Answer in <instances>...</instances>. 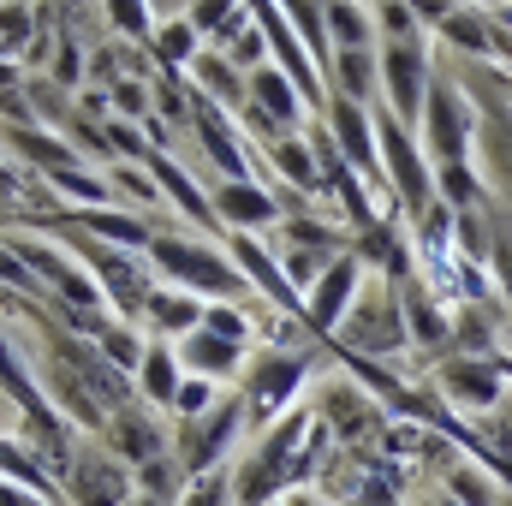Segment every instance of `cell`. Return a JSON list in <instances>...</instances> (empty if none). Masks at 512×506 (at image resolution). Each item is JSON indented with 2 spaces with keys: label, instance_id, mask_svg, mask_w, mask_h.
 <instances>
[{
  "label": "cell",
  "instance_id": "1",
  "mask_svg": "<svg viewBox=\"0 0 512 506\" xmlns=\"http://www.w3.org/2000/svg\"><path fill=\"white\" fill-rule=\"evenodd\" d=\"M322 447H328V423L292 405L274 429H262V441L245 453V465L233 471L239 506H274L280 495H292V489L316 471Z\"/></svg>",
  "mask_w": 512,
  "mask_h": 506
},
{
  "label": "cell",
  "instance_id": "2",
  "mask_svg": "<svg viewBox=\"0 0 512 506\" xmlns=\"http://www.w3.org/2000/svg\"><path fill=\"white\" fill-rule=\"evenodd\" d=\"M149 268L167 280V286H179V292H191V298H203V304H251V280L239 274V262L227 251H209V239H191V233H155L149 239Z\"/></svg>",
  "mask_w": 512,
  "mask_h": 506
},
{
  "label": "cell",
  "instance_id": "3",
  "mask_svg": "<svg viewBox=\"0 0 512 506\" xmlns=\"http://www.w3.org/2000/svg\"><path fill=\"white\" fill-rule=\"evenodd\" d=\"M370 120H376V155H382V191L393 197V215H405V221H423L441 197H435V167H429V155H423V143H417V131L399 126L393 114H387L382 102L370 108Z\"/></svg>",
  "mask_w": 512,
  "mask_h": 506
},
{
  "label": "cell",
  "instance_id": "4",
  "mask_svg": "<svg viewBox=\"0 0 512 506\" xmlns=\"http://www.w3.org/2000/svg\"><path fill=\"white\" fill-rule=\"evenodd\" d=\"M417 143L429 155V167H465L477 149V102L459 90V78L435 72L423 114H417Z\"/></svg>",
  "mask_w": 512,
  "mask_h": 506
},
{
  "label": "cell",
  "instance_id": "5",
  "mask_svg": "<svg viewBox=\"0 0 512 506\" xmlns=\"http://www.w3.org/2000/svg\"><path fill=\"white\" fill-rule=\"evenodd\" d=\"M310 381V358L304 352H286V346H262L245 381H239V399H245V423L251 429H274L292 405H298V387Z\"/></svg>",
  "mask_w": 512,
  "mask_h": 506
},
{
  "label": "cell",
  "instance_id": "6",
  "mask_svg": "<svg viewBox=\"0 0 512 506\" xmlns=\"http://www.w3.org/2000/svg\"><path fill=\"white\" fill-rule=\"evenodd\" d=\"M245 429H251V423H245V399H239V393H221L203 417H191V423L173 429V459H179V471H185V477L221 471L227 447H233Z\"/></svg>",
  "mask_w": 512,
  "mask_h": 506
},
{
  "label": "cell",
  "instance_id": "7",
  "mask_svg": "<svg viewBox=\"0 0 512 506\" xmlns=\"http://www.w3.org/2000/svg\"><path fill=\"white\" fill-rule=\"evenodd\" d=\"M346 334H340V346L352 352V358H387V352H399L405 346V316H399V280H364V292H358V304H352V316L340 322Z\"/></svg>",
  "mask_w": 512,
  "mask_h": 506
},
{
  "label": "cell",
  "instance_id": "8",
  "mask_svg": "<svg viewBox=\"0 0 512 506\" xmlns=\"http://www.w3.org/2000/svg\"><path fill=\"white\" fill-rule=\"evenodd\" d=\"M376 66H382V108L399 126H417L423 114V96L435 84V60H429V42L423 36H405V42H376Z\"/></svg>",
  "mask_w": 512,
  "mask_h": 506
},
{
  "label": "cell",
  "instance_id": "9",
  "mask_svg": "<svg viewBox=\"0 0 512 506\" xmlns=\"http://www.w3.org/2000/svg\"><path fill=\"white\" fill-rule=\"evenodd\" d=\"M72 251L84 256V268H90V280H96V292L137 322V310H143V298L155 292V268H149V256L143 251H120V245H90V239H72Z\"/></svg>",
  "mask_w": 512,
  "mask_h": 506
},
{
  "label": "cell",
  "instance_id": "10",
  "mask_svg": "<svg viewBox=\"0 0 512 506\" xmlns=\"http://www.w3.org/2000/svg\"><path fill=\"white\" fill-rule=\"evenodd\" d=\"M280 191L286 185H274V179H221L215 197H209V209L221 221V239L227 233H268V227H280L286 221Z\"/></svg>",
  "mask_w": 512,
  "mask_h": 506
},
{
  "label": "cell",
  "instance_id": "11",
  "mask_svg": "<svg viewBox=\"0 0 512 506\" xmlns=\"http://www.w3.org/2000/svg\"><path fill=\"white\" fill-rule=\"evenodd\" d=\"M364 262H358V251L334 256L328 268H322V280L304 292V322L322 334V340H340V322L352 316V304H358V292H364Z\"/></svg>",
  "mask_w": 512,
  "mask_h": 506
},
{
  "label": "cell",
  "instance_id": "12",
  "mask_svg": "<svg viewBox=\"0 0 512 506\" xmlns=\"http://www.w3.org/2000/svg\"><path fill=\"white\" fill-rule=\"evenodd\" d=\"M131 495H137V483L108 447H72V459H66V501L72 506H126Z\"/></svg>",
  "mask_w": 512,
  "mask_h": 506
},
{
  "label": "cell",
  "instance_id": "13",
  "mask_svg": "<svg viewBox=\"0 0 512 506\" xmlns=\"http://www.w3.org/2000/svg\"><path fill=\"white\" fill-rule=\"evenodd\" d=\"M435 387H441L453 405H465V411H489V405L501 399V387H507V370H501V358L453 352V358L435 370Z\"/></svg>",
  "mask_w": 512,
  "mask_h": 506
},
{
  "label": "cell",
  "instance_id": "14",
  "mask_svg": "<svg viewBox=\"0 0 512 506\" xmlns=\"http://www.w3.org/2000/svg\"><path fill=\"white\" fill-rule=\"evenodd\" d=\"M173 352H179V370L185 376H203V381H215V387L245 376V364H251V346H233V340H221L209 328H191Z\"/></svg>",
  "mask_w": 512,
  "mask_h": 506
},
{
  "label": "cell",
  "instance_id": "15",
  "mask_svg": "<svg viewBox=\"0 0 512 506\" xmlns=\"http://www.w3.org/2000/svg\"><path fill=\"white\" fill-rule=\"evenodd\" d=\"M108 453H114V459H131V465H149V459L167 453V435L155 429V405L126 399V405L108 417Z\"/></svg>",
  "mask_w": 512,
  "mask_h": 506
},
{
  "label": "cell",
  "instance_id": "16",
  "mask_svg": "<svg viewBox=\"0 0 512 506\" xmlns=\"http://www.w3.org/2000/svg\"><path fill=\"white\" fill-rule=\"evenodd\" d=\"M322 84H328V96H346V102H358V108H376V96H382L376 48H334Z\"/></svg>",
  "mask_w": 512,
  "mask_h": 506
},
{
  "label": "cell",
  "instance_id": "17",
  "mask_svg": "<svg viewBox=\"0 0 512 506\" xmlns=\"http://www.w3.org/2000/svg\"><path fill=\"white\" fill-rule=\"evenodd\" d=\"M399 316H405V340H417V346H447L453 340V322H447V310H441V298L429 292L423 274L399 280Z\"/></svg>",
  "mask_w": 512,
  "mask_h": 506
},
{
  "label": "cell",
  "instance_id": "18",
  "mask_svg": "<svg viewBox=\"0 0 512 506\" xmlns=\"http://www.w3.org/2000/svg\"><path fill=\"white\" fill-rule=\"evenodd\" d=\"M245 102H251L256 114H268L280 131H298L304 126V114H310L304 96H298V84H292L274 60H262V66L251 72V96H245Z\"/></svg>",
  "mask_w": 512,
  "mask_h": 506
},
{
  "label": "cell",
  "instance_id": "19",
  "mask_svg": "<svg viewBox=\"0 0 512 506\" xmlns=\"http://www.w3.org/2000/svg\"><path fill=\"white\" fill-rule=\"evenodd\" d=\"M131 376H137V399H143V405H155V411H173V393H179L185 370H179V352H173L167 340H161V346L149 340V346H143V364H137Z\"/></svg>",
  "mask_w": 512,
  "mask_h": 506
},
{
  "label": "cell",
  "instance_id": "20",
  "mask_svg": "<svg viewBox=\"0 0 512 506\" xmlns=\"http://www.w3.org/2000/svg\"><path fill=\"white\" fill-rule=\"evenodd\" d=\"M137 322L155 328V334H179V340H185V334L203 322V298H191V292H179V286H155V292L143 298Z\"/></svg>",
  "mask_w": 512,
  "mask_h": 506
},
{
  "label": "cell",
  "instance_id": "21",
  "mask_svg": "<svg viewBox=\"0 0 512 506\" xmlns=\"http://www.w3.org/2000/svg\"><path fill=\"white\" fill-rule=\"evenodd\" d=\"M185 78H191L203 96L215 90V108H245V96H251V78H245L221 48H203V54H197V66H191Z\"/></svg>",
  "mask_w": 512,
  "mask_h": 506
},
{
  "label": "cell",
  "instance_id": "22",
  "mask_svg": "<svg viewBox=\"0 0 512 506\" xmlns=\"http://www.w3.org/2000/svg\"><path fill=\"white\" fill-rule=\"evenodd\" d=\"M203 48H209V42L191 30V18H185V12L161 18V24H155V36H149V54L161 60V72H179V78L197 66V54H203Z\"/></svg>",
  "mask_w": 512,
  "mask_h": 506
},
{
  "label": "cell",
  "instance_id": "23",
  "mask_svg": "<svg viewBox=\"0 0 512 506\" xmlns=\"http://www.w3.org/2000/svg\"><path fill=\"white\" fill-rule=\"evenodd\" d=\"M185 18H191V30H197L209 48H227L239 30H251V24H256L245 0H191V6H185Z\"/></svg>",
  "mask_w": 512,
  "mask_h": 506
},
{
  "label": "cell",
  "instance_id": "24",
  "mask_svg": "<svg viewBox=\"0 0 512 506\" xmlns=\"http://www.w3.org/2000/svg\"><path fill=\"white\" fill-rule=\"evenodd\" d=\"M280 18L292 24V36L304 42V54L316 60V72H328L334 48H328V0H274Z\"/></svg>",
  "mask_w": 512,
  "mask_h": 506
},
{
  "label": "cell",
  "instance_id": "25",
  "mask_svg": "<svg viewBox=\"0 0 512 506\" xmlns=\"http://www.w3.org/2000/svg\"><path fill=\"white\" fill-rule=\"evenodd\" d=\"M435 42H441V48H459V54H471V60H489V48H495L489 6H459L447 24H435Z\"/></svg>",
  "mask_w": 512,
  "mask_h": 506
},
{
  "label": "cell",
  "instance_id": "26",
  "mask_svg": "<svg viewBox=\"0 0 512 506\" xmlns=\"http://www.w3.org/2000/svg\"><path fill=\"white\" fill-rule=\"evenodd\" d=\"M143 167H149V179H155V191H161L167 203H179V209H185L191 221H203V227L215 221V209H209V197H197V185H191V173H185L179 161H167V155H149ZM215 227H221V221H215Z\"/></svg>",
  "mask_w": 512,
  "mask_h": 506
},
{
  "label": "cell",
  "instance_id": "27",
  "mask_svg": "<svg viewBox=\"0 0 512 506\" xmlns=\"http://www.w3.org/2000/svg\"><path fill=\"white\" fill-rule=\"evenodd\" d=\"M376 12L364 0H328V48H376Z\"/></svg>",
  "mask_w": 512,
  "mask_h": 506
},
{
  "label": "cell",
  "instance_id": "28",
  "mask_svg": "<svg viewBox=\"0 0 512 506\" xmlns=\"http://www.w3.org/2000/svg\"><path fill=\"white\" fill-rule=\"evenodd\" d=\"M262 155H268V161H274V167H280V173H286L292 185H304V191H322V173H316V155H310V143H304L298 131H286V137H274V143H268Z\"/></svg>",
  "mask_w": 512,
  "mask_h": 506
},
{
  "label": "cell",
  "instance_id": "29",
  "mask_svg": "<svg viewBox=\"0 0 512 506\" xmlns=\"http://www.w3.org/2000/svg\"><path fill=\"white\" fill-rule=\"evenodd\" d=\"M489 262L501 274V298L512 316V209H489Z\"/></svg>",
  "mask_w": 512,
  "mask_h": 506
},
{
  "label": "cell",
  "instance_id": "30",
  "mask_svg": "<svg viewBox=\"0 0 512 506\" xmlns=\"http://www.w3.org/2000/svg\"><path fill=\"white\" fill-rule=\"evenodd\" d=\"M102 12H108V24L131 36V42H149L155 36V6L149 0H102Z\"/></svg>",
  "mask_w": 512,
  "mask_h": 506
},
{
  "label": "cell",
  "instance_id": "31",
  "mask_svg": "<svg viewBox=\"0 0 512 506\" xmlns=\"http://www.w3.org/2000/svg\"><path fill=\"white\" fill-rule=\"evenodd\" d=\"M197 328H209V334H221L233 346H251V310L245 304H203V322Z\"/></svg>",
  "mask_w": 512,
  "mask_h": 506
},
{
  "label": "cell",
  "instance_id": "32",
  "mask_svg": "<svg viewBox=\"0 0 512 506\" xmlns=\"http://www.w3.org/2000/svg\"><path fill=\"white\" fill-rule=\"evenodd\" d=\"M447 501H459V506H495L501 495H495V483H489L477 465H453V471H447Z\"/></svg>",
  "mask_w": 512,
  "mask_h": 506
},
{
  "label": "cell",
  "instance_id": "33",
  "mask_svg": "<svg viewBox=\"0 0 512 506\" xmlns=\"http://www.w3.org/2000/svg\"><path fill=\"white\" fill-rule=\"evenodd\" d=\"M179 506H239L233 495V471H209V477H191Z\"/></svg>",
  "mask_w": 512,
  "mask_h": 506
},
{
  "label": "cell",
  "instance_id": "34",
  "mask_svg": "<svg viewBox=\"0 0 512 506\" xmlns=\"http://www.w3.org/2000/svg\"><path fill=\"white\" fill-rule=\"evenodd\" d=\"M215 399H221V387H215V381L185 376V381H179V393H173V417H179V423H191V417H203Z\"/></svg>",
  "mask_w": 512,
  "mask_h": 506
},
{
  "label": "cell",
  "instance_id": "35",
  "mask_svg": "<svg viewBox=\"0 0 512 506\" xmlns=\"http://www.w3.org/2000/svg\"><path fill=\"white\" fill-rule=\"evenodd\" d=\"M411 6V18L423 24V30H435V24H447L453 12H459V0H405Z\"/></svg>",
  "mask_w": 512,
  "mask_h": 506
},
{
  "label": "cell",
  "instance_id": "36",
  "mask_svg": "<svg viewBox=\"0 0 512 506\" xmlns=\"http://www.w3.org/2000/svg\"><path fill=\"white\" fill-rule=\"evenodd\" d=\"M114 108L131 114V120H143V84L137 78H114Z\"/></svg>",
  "mask_w": 512,
  "mask_h": 506
},
{
  "label": "cell",
  "instance_id": "37",
  "mask_svg": "<svg viewBox=\"0 0 512 506\" xmlns=\"http://www.w3.org/2000/svg\"><path fill=\"white\" fill-rule=\"evenodd\" d=\"M0 506H48V501L30 495V489H18V483H0Z\"/></svg>",
  "mask_w": 512,
  "mask_h": 506
},
{
  "label": "cell",
  "instance_id": "38",
  "mask_svg": "<svg viewBox=\"0 0 512 506\" xmlns=\"http://www.w3.org/2000/svg\"><path fill=\"white\" fill-rule=\"evenodd\" d=\"M489 18H495V30H501V36H512V0H495V6H489Z\"/></svg>",
  "mask_w": 512,
  "mask_h": 506
},
{
  "label": "cell",
  "instance_id": "39",
  "mask_svg": "<svg viewBox=\"0 0 512 506\" xmlns=\"http://www.w3.org/2000/svg\"><path fill=\"white\" fill-rule=\"evenodd\" d=\"M0 197H18V173L6 167V155H0Z\"/></svg>",
  "mask_w": 512,
  "mask_h": 506
},
{
  "label": "cell",
  "instance_id": "40",
  "mask_svg": "<svg viewBox=\"0 0 512 506\" xmlns=\"http://www.w3.org/2000/svg\"><path fill=\"white\" fill-rule=\"evenodd\" d=\"M411 506H459V501H447V495H423V501H411Z\"/></svg>",
  "mask_w": 512,
  "mask_h": 506
},
{
  "label": "cell",
  "instance_id": "41",
  "mask_svg": "<svg viewBox=\"0 0 512 506\" xmlns=\"http://www.w3.org/2000/svg\"><path fill=\"white\" fill-rule=\"evenodd\" d=\"M126 506H161V501H149V495H131V501Z\"/></svg>",
  "mask_w": 512,
  "mask_h": 506
},
{
  "label": "cell",
  "instance_id": "42",
  "mask_svg": "<svg viewBox=\"0 0 512 506\" xmlns=\"http://www.w3.org/2000/svg\"><path fill=\"white\" fill-rule=\"evenodd\" d=\"M459 6H495V0H459Z\"/></svg>",
  "mask_w": 512,
  "mask_h": 506
},
{
  "label": "cell",
  "instance_id": "43",
  "mask_svg": "<svg viewBox=\"0 0 512 506\" xmlns=\"http://www.w3.org/2000/svg\"><path fill=\"white\" fill-rule=\"evenodd\" d=\"M501 370H507V381H512V364H507V358H501Z\"/></svg>",
  "mask_w": 512,
  "mask_h": 506
},
{
  "label": "cell",
  "instance_id": "44",
  "mask_svg": "<svg viewBox=\"0 0 512 506\" xmlns=\"http://www.w3.org/2000/svg\"><path fill=\"white\" fill-rule=\"evenodd\" d=\"M495 506H512V501H495Z\"/></svg>",
  "mask_w": 512,
  "mask_h": 506
}]
</instances>
